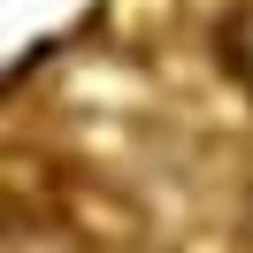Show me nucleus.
I'll return each mask as SVG.
<instances>
[{
  "mask_svg": "<svg viewBox=\"0 0 253 253\" xmlns=\"http://www.w3.org/2000/svg\"><path fill=\"white\" fill-rule=\"evenodd\" d=\"M215 46H222V69L253 92V0L238 8V16H222V39H215Z\"/></svg>",
  "mask_w": 253,
  "mask_h": 253,
  "instance_id": "f257e3e1",
  "label": "nucleus"
}]
</instances>
